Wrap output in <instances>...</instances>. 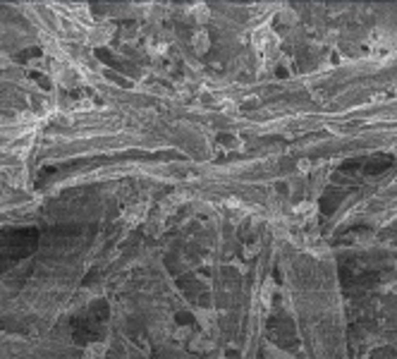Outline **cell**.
<instances>
[{"instance_id":"2","label":"cell","mask_w":397,"mask_h":359,"mask_svg":"<svg viewBox=\"0 0 397 359\" xmlns=\"http://www.w3.org/2000/svg\"><path fill=\"white\" fill-rule=\"evenodd\" d=\"M84 359H106V345H91Z\"/></svg>"},{"instance_id":"4","label":"cell","mask_w":397,"mask_h":359,"mask_svg":"<svg viewBox=\"0 0 397 359\" xmlns=\"http://www.w3.org/2000/svg\"><path fill=\"white\" fill-rule=\"evenodd\" d=\"M299 172H309V161H302L299 163Z\"/></svg>"},{"instance_id":"3","label":"cell","mask_w":397,"mask_h":359,"mask_svg":"<svg viewBox=\"0 0 397 359\" xmlns=\"http://www.w3.org/2000/svg\"><path fill=\"white\" fill-rule=\"evenodd\" d=\"M194 46L198 48V53H203V51H206V46H208V43H206V34H201V36H197V38H194Z\"/></svg>"},{"instance_id":"1","label":"cell","mask_w":397,"mask_h":359,"mask_svg":"<svg viewBox=\"0 0 397 359\" xmlns=\"http://www.w3.org/2000/svg\"><path fill=\"white\" fill-rule=\"evenodd\" d=\"M110 34H113V27H110V24H103V27H96L91 31L89 41H91V43H106V41L110 38Z\"/></svg>"}]
</instances>
